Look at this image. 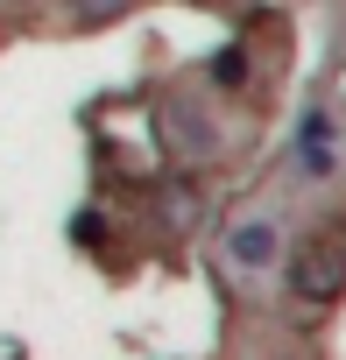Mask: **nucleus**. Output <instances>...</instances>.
<instances>
[{
  "label": "nucleus",
  "instance_id": "obj_1",
  "mask_svg": "<svg viewBox=\"0 0 346 360\" xmlns=\"http://www.w3.org/2000/svg\"><path fill=\"white\" fill-rule=\"evenodd\" d=\"M283 290H290L297 304H311V311H325V304L346 297V226H339V219H318V226H304V233L290 240V255H283Z\"/></svg>",
  "mask_w": 346,
  "mask_h": 360
},
{
  "label": "nucleus",
  "instance_id": "obj_2",
  "mask_svg": "<svg viewBox=\"0 0 346 360\" xmlns=\"http://www.w3.org/2000/svg\"><path fill=\"white\" fill-rule=\"evenodd\" d=\"M155 141H162V155L177 169H191V162L219 155V120H212V106L191 85H162L155 92Z\"/></svg>",
  "mask_w": 346,
  "mask_h": 360
},
{
  "label": "nucleus",
  "instance_id": "obj_3",
  "mask_svg": "<svg viewBox=\"0 0 346 360\" xmlns=\"http://www.w3.org/2000/svg\"><path fill=\"white\" fill-rule=\"evenodd\" d=\"M290 162L311 176V184H325V176L339 169V120H332L325 106H304V120H297V134H290Z\"/></svg>",
  "mask_w": 346,
  "mask_h": 360
},
{
  "label": "nucleus",
  "instance_id": "obj_4",
  "mask_svg": "<svg viewBox=\"0 0 346 360\" xmlns=\"http://www.w3.org/2000/svg\"><path fill=\"white\" fill-rule=\"evenodd\" d=\"M283 255H290V240H283L276 219H241V226H226V262H233V269L262 276V269H283Z\"/></svg>",
  "mask_w": 346,
  "mask_h": 360
},
{
  "label": "nucleus",
  "instance_id": "obj_5",
  "mask_svg": "<svg viewBox=\"0 0 346 360\" xmlns=\"http://www.w3.org/2000/svg\"><path fill=\"white\" fill-rule=\"evenodd\" d=\"M205 85L226 92V99H248V92H255V50H248L241 36H226V43L205 57Z\"/></svg>",
  "mask_w": 346,
  "mask_h": 360
},
{
  "label": "nucleus",
  "instance_id": "obj_6",
  "mask_svg": "<svg viewBox=\"0 0 346 360\" xmlns=\"http://www.w3.org/2000/svg\"><path fill=\"white\" fill-rule=\"evenodd\" d=\"M134 8H141V0H57V22H64L71 36H99V29L127 22Z\"/></svg>",
  "mask_w": 346,
  "mask_h": 360
},
{
  "label": "nucleus",
  "instance_id": "obj_7",
  "mask_svg": "<svg viewBox=\"0 0 346 360\" xmlns=\"http://www.w3.org/2000/svg\"><path fill=\"white\" fill-rule=\"evenodd\" d=\"M198 212H205V198H198V184L184 169H169V184H162V219L177 226V233H191L198 226Z\"/></svg>",
  "mask_w": 346,
  "mask_h": 360
}]
</instances>
